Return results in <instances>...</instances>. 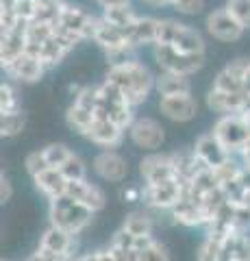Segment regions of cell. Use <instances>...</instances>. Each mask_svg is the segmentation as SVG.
<instances>
[{
  "mask_svg": "<svg viewBox=\"0 0 250 261\" xmlns=\"http://www.w3.org/2000/svg\"><path fill=\"white\" fill-rule=\"evenodd\" d=\"M102 81L116 85L120 92L124 94L126 102L131 105L133 109H137V107H142L144 102H148V98L155 94L157 72H152L144 61L133 57V59H126L122 63L109 65Z\"/></svg>",
  "mask_w": 250,
  "mask_h": 261,
  "instance_id": "obj_1",
  "label": "cell"
},
{
  "mask_svg": "<svg viewBox=\"0 0 250 261\" xmlns=\"http://www.w3.org/2000/svg\"><path fill=\"white\" fill-rule=\"evenodd\" d=\"M157 44L174 46L176 50L187 55H207V39L203 31L176 18H159Z\"/></svg>",
  "mask_w": 250,
  "mask_h": 261,
  "instance_id": "obj_2",
  "label": "cell"
},
{
  "mask_svg": "<svg viewBox=\"0 0 250 261\" xmlns=\"http://www.w3.org/2000/svg\"><path fill=\"white\" fill-rule=\"evenodd\" d=\"M94 211H90L78 200L70 198V196H61V198L48 200V224L63 228L70 235L78 238L85 233L94 222Z\"/></svg>",
  "mask_w": 250,
  "mask_h": 261,
  "instance_id": "obj_3",
  "label": "cell"
},
{
  "mask_svg": "<svg viewBox=\"0 0 250 261\" xmlns=\"http://www.w3.org/2000/svg\"><path fill=\"white\" fill-rule=\"evenodd\" d=\"M211 133L217 137L224 148H227L233 157H239L250 144V126L244 113H224L217 116L211 124Z\"/></svg>",
  "mask_w": 250,
  "mask_h": 261,
  "instance_id": "obj_4",
  "label": "cell"
},
{
  "mask_svg": "<svg viewBox=\"0 0 250 261\" xmlns=\"http://www.w3.org/2000/svg\"><path fill=\"white\" fill-rule=\"evenodd\" d=\"M152 59H155L159 70L165 72H176L183 76H193L196 72H200L207 63V55H187L176 50L174 46H152Z\"/></svg>",
  "mask_w": 250,
  "mask_h": 261,
  "instance_id": "obj_5",
  "label": "cell"
},
{
  "mask_svg": "<svg viewBox=\"0 0 250 261\" xmlns=\"http://www.w3.org/2000/svg\"><path fill=\"white\" fill-rule=\"evenodd\" d=\"M128 142L133 148L146 152H159L165 144V126L152 116H137L126 130Z\"/></svg>",
  "mask_w": 250,
  "mask_h": 261,
  "instance_id": "obj_6",
  "label": "cell"
},
{
  "mask_svg": "<svg viewBox=\"0 0 250 261\" xmlns=\"http://www.w3.org/2000/svg\"><path fill=\"white\" fill-rule=\"evenodd\" d=\"M203 27H205L207 37H211L213 42H220V44H235L246 35V29L227 9V5L215 7V9L209 11L205 15Z\"/></svg>",
  "mask_w": 250,
  "mask_h": 261,
  "instance_id": "obj_7",
  "label": "cell"
},
{
  "mask_svg": "<svg viewBox=\"0 0 250 261\" xmlns=\"http://www.w3.org/2000/svg\"><path fill=\"white\" fill-rule=\"evenodd\" d=\"M181 194H183V183L179 178H172V181L159 185H144L142 202L155 216H170V211L181 200Z\"/></svg>",
  "mask_w": 250,
  "mask_h": 261,
  "instance_id": "obj_8",
  "label": "cell"
},
{
  "mask_svg": "<svg viewBox=\"0 0 250 261\" xmlns=\"http://www.w3.org/2000/svg\"><path fill=\"white\" fill-rule=\"evenodd\" d=\"M157 109L161 118L172 122V124H187V122L196 120L200 113V102L198 98L189 94H174V96H159Z\"/></svg>",
  "mask_w": 250,
  "mask_h": 261,
  "instance_id": "obj_9",
  "label": "cell"
},
{
  "mask_svg": "<svg viewBox=\"0 0 250 261\" xmlns=\"http://www.w3.org/2000/svg\"><path fill=\"white\" fill-rule=\"evenodd\" d=\"M92 174L104 183L122 185L128 178V159L120 150H98L90 163Z\"/></svg>",
  "mask_w": 250,
  "mask_h": 261,
  "instance_id": "obj_10",
  "label": "cell"
},
{
  "mask_svg": "<svg viewBox=\"0 0 250 261\" xmlns=\"http://www.w3.org/2000/svg\"><path fill=\"white\" fill-rule=\"evenodd\" d=\"M137 172H140L142 185H159L165 181H172V178H179L174 172V163L170 152H146L140 159V166H137Z\"/></svg>",
  "mask_w": 250,
  "mask_h": 261,
  "instance_id": "obj_11",
  "label": "cell"
},
{
  "mask_svg": "<svg viewBox=\"0 0 250 261\" xmlns=\"http://www.w3.org/2000/svg\"><path fill=\"white\" fill-rule=\"evenodd\" d=\"M83 140H87L92 146H96L100 150H118L126 140V130L122 126H118L116 122L96 116L94 124L83 135Z\"/></svg>",
  "mask_w": 250,
  "mask_h": 261,
  "instance_id": "obj_12",
  "label": "cell"
},
{
  "mask_svg": "<svg viewBox=\"0 0 250 261\" xmlns=\"http://www.w3.org/2000/svg\"><path fill=\"white\" fill-rule=\"evenodd\" d=\"M59 24H63L66 29H70L72 33L83 39V42H92L94 39V33H96V27H98V15H94L80 5H74L68 0L66 9H63V15Z\"/></svg>",
  "mask_w": 250,
  "mask_h": 261,
  "instance_id": "obj_13",
  "label": "cell"
},
{
  "mask_svg": "<svg viewBox=\"0 0 250 261\" xmlns=\"http://www.w3.org/2000/svg\"><path fill=\"white\" fill-rule=\"evenodd\" d=\"M3 70H5L7 79L13 81V83H18V85H35L48 74L46 65L39 61L37 57L29 55V53H24L22 57H18L13 63H9Z\"/></svg>",
  "mask_w": 250,
  "mask_h": 261,
  "instance_id": "obj_14",
  "label": "cell"
},
{
  "mask_svg": "<svg viewBox=\"0 0 250 261\" xmlns=\"http://www.w3.org/2000/svg\"><path fill=\"white\" fill-rule=\"evenodd\" d=\"M205 105L209 111L224 116V113H244L250 109V96L246 92L229 94V92H217V89L209 87L205 94Z\"/></svg>",
  "mask_w": 250,
  "mask_h": 261,
  "instance_id": "obj_15",
  "label": "cell"
},
{
  "mask_svg": "<svg viewBox=\"0 0 250 261\" xmlns=\"http://www.w3.org/2000/svg\"><path fill=\"white\" fill-rule=\"evenodd\" d=\"M191 148H193V152H196V157L200 159V163H203L205 168H211V170L220 168L222 163H227L229 159H233V154L224 148L220 142H217V137L211 133V130L198 135Z\"/></svg>",
  "mask_w": 250,
  "mask_h": 261,
  "instance_id": "obj_16",
  "label": "cell"
},
{
  "mask_svg": "<svg viewBox=\"0 0 250 261\" xmlns=\"http://www.w3.org/2000/svg\"><path fill=\"white\" fill-rule=\"evenodd\" d=\"M66 196L78 200L80 205H85L94 214H100V211L107 207V194L98 183H92L90 178H83V181H68V190Z\"/></svg>",
  "mask_w": 250,
  "mask_h": 261,
  "instance_id": "obj_17",
  "label": "cell"
},
{
  "mask_svg": "<svg viewBox=\"0 0 250 261\" xmlns=\"http://www.w3.org/2000/svg\"><path fill=\"white\" fill-rule=\"evenodd\" d=\"M37 246L50 250V252H59V255H68V257H76L78 255V252H76L78 244H76L74 235H70L68 231L57 228V226H52V224H48L44 228V233L39 235Z\"/></svg>",
  "mask_w": 250,
  "mask_h": 261,
  "instance_id": "obj_18",
  "label": "cell"
},
{
  "mask_svg": "<svg viewBox=\"0 0 250 261\" xmlns=\"http://www.w3.org/2000/svg\"><path fill=\"white\" fill-rule=\"evenodd\" d=\"M157 29H159V18L155 15H137V20L126 27L124 33L137 50L144 46H155L157 44Z\"/></svg>",
  "mask_w": 250,
  "mask_h": 261,
  "instance_id": "obj_19",
  "label": "cell"
},
{
  "mask_svg": "<svg viewBox=\"0 0 250 261\" xmlns=\"http://www.w3.org/2000/svg\"><path fill=\"white\" fill-rule=\"evenodd\" d=\"M24 53H26V24L22 22L18 29L0 35V65L7 68Z\"/></svg>",
  "mask_w": 250,
  "mask_h": 261,
  "instance_id": "obj_20",
  "label": "cell"
},
{
  "mask_svg": "<svg viewBox=\"0 0 250 261\" xmlns=\"http://www.w3.org/2000/svg\"><path fill=\"white\" fill-rule=\"evenodd\" d=\"M31 181H33L37 194H42L46 200L61 198V196H66V190H68V178L59 168H48L42 174L33 176Z\"/></svg>",
  "mask_w": 250,
  "mask_h": 261,
  "instance_id": "obj_21",
  "label": "cell"
},
{
  "mask_svg": "<svg viewBox=\"0 0 250 261\" xmlns=\"http://www.w3.org/2000/svg\"><path fill=\"white\" fill-rule=\"evenodd\" d=\"M172 163H174V172L179 176L181 183H191L193 176H196L205 166L200 163V159L196 157L191 146H183V148H176L170 152Z\"/></svg>",
  "mask_w": 250,
  "mask_h": 261,
  "instance_id": "obj_22",
  "label": "cell"
},
{
  "mask_svg": "<svg viewBox=\"0 0 250 261\" xmlns=\"http://www.w3.org/2000/svg\"><path fill=\"white\" fill-rule=\"evenodd\" d=\"M155 224H157V216L150 209H133L128 211L122 220V228H126L135 238H144V235H152L155 233Z\"/></svg>",
  "mask_w": 250,
  "mask_h": 261,
  "instance_id": "obj_23",
  "label": "cell"
},
{
  "mask_svg": "<svg viewBox=\"0 0 250 261\" xmlns=\"http://www.w3.org/2000/svg\"><path fill=\"white\" fill-rule=\"evenodd\" d=\"M191 92V76H183L176 72H157V85L155 94L157 96H174V94H189Z\"/></svg>",
  "mask_w": 250,
  "mask_h": 261,
  "instance_id": "obj_24",
  "label": "cell"
},
{
  "mask_svg": "<svg viewBox=\"0 0 250 261\" xmlns=\"http://www.w3.org/2000/svg\"><path fill=\"white\" fill-rule=\"evenodd\" d=\"M135 250L140 252L142 261H170V250L163 242H159L155 235H144V238H137Z\"/></svg>",
  "mask_w": 250,
  "mask_h": 261,
  "instance_id": "obj_25",
  "label": "cell"
},
{
  "mask_svg": "<svg viewBox=\"0 0 250 261\" xmlns=\"http://www.w3.org/2000/svg\"><path fill=\"white\" fill-rule=\"evenodd\" d=\"M70 53H72L70 48H66L57 37L52 35V37L42 46V50H39V55H37V59L46 65L48 72H50V70H54V68H59V65L68 59Z\"/></svg>",
  "mask_w": 250,
  "mask_h": 261,
  "instance_id": "obj_26",
  "label": "cell"
},
{
  "mask_svg": "<svg viewBox=\"0 0 250 261\" xmlns=\"http://www.w3.org/2000/svg\"><path fill=\"white\" fill-rule=\"evenodd\" d=\"M94 120H96V113L83 109L76 102L68 105V109H66V124H68L70 130H74L76 135L83 137L87 130H90V126L94 124Z\"/></svg>",
  "mask_w": 250,
  "mask_h": 261,
  "instance_id": "obj_27",
  "label": "cell"
},
{
  "mask_svg": "<svg viewBox=\"0 0 250 261\" xmlns=\"http://www.w3.org/2000/svg\"><path fill=\"white\" fill-rule=\"evenodd\" d=\"M137 13L133 5H122V7H111V9H102L100 18L104 22H109L111 27H118V29H126L137 20Z\"/></svg>",
  "mask_w": 250,
  "mask_h": 261,
  "instance_id": "obj_28",
  "label": "cell"
},
{
  "mask_svg": "<svg viewBox=\"0 0 250 261\" xmlns=\"http://www.w3.org/2000/svg\"><path fill=\"white\" fill-rule=\"evenodd\" d=\"M13 111H22V98H20L18 83L7 79L0 83V116L3 113H13Z\"/></svg>",
  "mask_w": 250,
  "mask_h": 261,
  "instance_id": "obj_29",
  "label": "cell"
},
{
  "mask_svg": "<svg viewBox=\"0 0 250 261\" xmlns=\"http://www.w3.org/2000/svg\"><path fill=\"white\" fill-rule=\"evenodd\" d=\"M24 128H26V113L24 111L3 113V116H0V135H3L5 140L18 137Z\"/></svg>",
  "mask_w": 250,
  "mask_h": 261,
  "instance_id": "obj_30",
  "label": "cell"
},
{
  "mask_svg": "<svg viewBox=\"0 0 250 261\" xmlns=\"http://www.w3.org/2000/svg\"><path fill=\"white\" fill-rule=\"evenodd\" d=\"M68 0H37V22L57 24L63 15Z\"/></svg>",
  "mask_w": 250,
  "mask_h": 261,
  "instance_id": "obj_31",
  "label": "cell"
},
{
  "mask_svg": "<svg viewBox=\"0 0 250 261\" xmlns=\"http://www.w3.org/2000/svg\"><path fill=\"white\" fill-rule=\"evenodd\" d=\"M63 174H66V178L68 181H83V178H90V166L85 163V159L80 157V154H76V152H72L70 157H68V161L63 163V166L59 168Z\"/></svg>",
  "mask_w": 250,
  "mask_h": 261,
  "instance_id": "obj_32",
  "label": "cell"
},
{
  "mask_svg": "<svg viewBox=\"0 0 250 261\" xmlns=\"http://www.w3.org/2000/svg\"><path fill=\"white\" fill-rule=\"evenodd\" d=\"M72 152H74V150L68 148V146L61 144V142H52V144L44 146V154H46L48 166H50V168H61L63 163L68 161V157Z\"/></svg>",
  "mask_w": 250,
  "mask_h": 261,
  "instance_id": "obj_33",
  "label": "cell"
},
{
  "mask_svg": "<svg viewBox=\"0 0 250 261\" xmlns=\"http://www.w3.org/2000/svg\"><path fill=\"white\" fill-rule=\"evenodd\" d=\"M50 166H48V159H46V154H44V148H39V150H31L26 154V159H24V170H26V174L33 178L37 174H42L44 170H48Z\"/></svg>",
  "mask_w": 250,
  "mask_h": 261,
  "instance_id": "obj_34",
  "label": "cell"
},
{
  "mask_svg": "<svg viewBox=\"0 0 250 261\" xmlns=\"http://www.w3.org/2000/svg\"><path fill=\"white\" fill-rule=\"evenodd\" d=\"M227 9L235 15V20L244 27L246 31H250V0H227Z\"/></svg>",
  "mask_w": 250,
  "mask_h": 261,
  "instance_id": "obj_35",
  "label": "cell"
},
{
  "mask_svg": "<svg viewBox=\"0 0 250 261\" xmlns=\"http://www.w3.org/2000/svg\"><path fill=\"white\" fill-rule=\"evenodd\" d=\"M205 0H176L172 5V9L179 13V15H185V18H196L205 11Z\"/></svg>",
  "mask_w": 250,
  "mask_h": 261,
  "instance_id": "obj_36",
  "label": "cell"
},
{
  "mask_svg": "<svg viewBox=\"0 0 250 261\" xmlns=\"http://www.w3.org/2000/svg\"><path fill=\"white\" fill-rule=\"evenodd\" d=\"M13 9H15V13H18L20 22L31 24L37 18V0H15Z\"/></svg>",
  "mask_w": 250,
  "mask_h": 261,
  "instance_id": "obj_37",
  "label": "cell"
},
{
  "mask_svg": "<svg viewBox=\"0 0 250 261\" xmlns=\"http://www.w3.org/2000/svg\"><path fill=\"white\" fill-rule=\"evenodd\" d=\"M135 244H137V238H135V235H131L122 226H120L118 231L111 235V240H109L111 248H135Z\"/></svg>",
  "mask_w": 250,
  "mask_h": 261,
  "instance_id": "obj_38",
  "label": "cell"
},
{
  "mask_svg": "<svg viewBox=\"0 0 250 261\" xmlns=\"http://www.w3.org/2000/svg\"><path fill=\"white\" fill-rule=\"evenodd\" d=\"M142 196H144V185L122 183V187H120V198L124 202H142Z\"/></svg>",
  "mask_w": 250,
  "mask_h": 261,
  "instance_id": "obj_39",
  "label": "cell"
},
{
  "mask_svg": "<svg viewBox=\"0 0 250 261\" xmlns=\"http://www.w3.org/2000/svg\"><path fill=\"white\" fill-rule=\"evenodd\" d=\"M11 198H13V183H11V178L3 172L0 174V202L7 205Z\"/></svg>",
  "mask_w": 250,
  "mask_h": 261,
  "instance_id": "obj_40",
  "label": "cell"
},
{
  "mask_svg": "<svg viewBox=\"0 0 250 261\" xmlns=\"http://www.w3.org/2000/svg\"><path fill=\"white\" fill-rule=\"evenodd\" d=\"M100 9H111V7H122V5H131V0H94Z\"/></svg>",
  "mask_w": 250,
  "mask_h": 261,
  "instance_id": "obj_41",
  "label": "cell"
},
{
  "mask_svg": "<svg viewBox=\"0 0 250 261\" xmlns=\"http://www.w3.org/2000/svg\"><path fill=\"white\" fill-rule=\"evenodd\" d=\"M72 261H98V255L96 250H90V252H78V255L72 259Z\"/></svg>",
  "mask_w": 250,
  "mask_h": 261,
  "instance_id": "obj_42",
  "label": "cell"
},
{
  "mask_svg": "<svg viewBox=\"0 0 250 261\" xmlns=\"http://www.w3.org/2000/svg\"><path fill=\"white\" fill-rule=\"evenodd\" d=\"M152 9H163V7H170V0H144Z\"/></svg>",
  "mask_w": 250,
  "mask_h": 261,
  "instance_id": "obj_43",
  "label": "cell"
},
{
  "mask_svg": "<svg viewBox=\"0 0 250 261\" xmlns=\"http://www.w3.org/2000/svg\"><path fill=\"white\" fill-rule=\"evenodd\" d=\"M239 161H241V163H244V168H246V170H248V172H250V144L246 146V150H244V152H241V154H239Z\"/></svg>",
  "mask_w": 250,
  "mask_h": 261,
  "instance_id": "obj_44",
  "label": "cell"
},
{
  "mask_svg": "<svg viewBox=\"0 0 250 261\" xmlns=\"http://www.w3.org/2000/svg\"><path fill=\"white\" fill-rule=\"evenodd\" d=\"M244 92L250 96V63H248V72H246V76H244Z\"/></svg>",
  "mask_w": 250,
  "mask_h": 261,
  "instance_id": "obj_45",
  "label": "cell"
},
{
  "mask_svg": "<svg viewBox=\"0 0 250 261\" xmlns=\"http://www.w3.org/2000/svg\"><path fill=\"white\" fill-rule=\"evenodd\" d=\"M15 0H0V7H13Z\"/></svg>",
  "mask_w": 250,
  "mask_h": 261,
  "instance_id": "obj_46",
  "label": "cell"
},
{
  "mask_svg": "<svg viewBox=\"0 0 250 261\" xmlns=\"http://www.w3.org/2000/svg\"><path fill=\"white\" fill-rule=\"evenodd\" d=\"M244 116H246V120H248V126H250V109H248V111H244Z\"/></svg>",
  "mask_w": 250,
  "mask_h": 261,
  "instance_id": "obj_47",
  "label": "cell"
},
{
  "mask_svg": "<svg viewBox=\"0 0 250 261\" xmlns=\"http://www.w3.org/2000/svg\"><path fill=\"white\" fill-rule=\"evenodd\" d=\"M3 261H9V259H3Z\"/></svg>",
  "mask_w": 250,
  "mask_h": 261,
  "instance_id": "obj_48",
  "label": "cell"
}]
</instances>
